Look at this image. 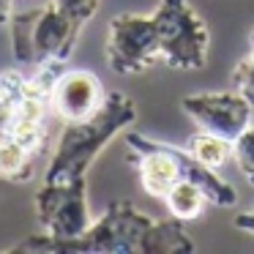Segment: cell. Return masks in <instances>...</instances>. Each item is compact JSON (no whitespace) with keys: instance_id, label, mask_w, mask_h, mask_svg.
Here are the masks:
<instances>
[{"instance_id":"6da1fadb","label":"cell","mask_w":254,"mask_h":254,"mask_svg":"<svg viewBox=\"0 0 254 254\" xmlns=\"http://www.w3.org/2000/svg\"><path fill=\"white\" fill-rule=\"evenodd\" d=\"M11 254H191L194 238L178 219H153L128 199L110 202L107 210L74 241L28 235L8 246Z\"/></svg>"},{"instance_id":"7a4b0ae2","label":"cell","mask_w":254,"mask_h":254,"mask_svg":"<svg viewBox=\"0 0 254 254\" xmlns=\"http://www.w3.org/2000/svg\"><path fill=\"white\" fill-rule=\"evenodd\" d=\"M137 121V104L131 96L112 90L107 93L104 104L90 118L71 121L63 126V134L52 150L44 167L41 181L61 183V181H88L93 161L104 153V148L123 134Z\"/></svg>"},{"instance_id":"3957f363","label":"cell","mask_w":254,"mask_h":254,"mask_svg":"<svg viewBox=\"0 0 254 254\" xmlns=\"http://www.w3.org/2000/svg\"><path fill=\"white\" fill-rule=\"evenodd\" d=\"M11 52L22 66H39L44 61H68L79 41L82 25L66 14L55 0L39 8L14 14L11 22Z\"/></svg>"},{"instance_id":"277c9868","label":"cell","mask_w":254,"mask_h":254,"mask_svg":"<svg viewBox=\"0 0 254 254\" xmlns=\"http://www.w3.org/2000/svg\"><path fill=\"white\" fill-rule=\"evenodd\" d=\"M161 63L172 71H202L210 58V30L191 0H159L153 8Z\"/></svg>"},{"instance_id":"5b68a950","label":"cell","mask_w":254,"mask_h":254,"mask_svg":"<svg viewBox=\"0 0 254 254\" xmlns=\"http://www.w3.org/2000/svg\"><path fill=\"white\" fill-rule=\"evenodd\" d=\"M104 61L112 74L137 77L161 63L159 30L153 14H115L107 28Z\"/></svg>"},{"instance_id":"8992f818","label":"cell","mask_w":254,"mask_h":254,"mask_svg":"<svg viewBox=\"0 0 254 254\" xmlns=\"http://www.w3.org/2000/svg\"><path fill=\"white\" fill-rule=\"evenodd\" d=\"M33 208L39 216L41 232L50 235L52 241H74L93 224L88 202V181H41Z\"/></svg>"},{"instance_id":"52a82bcc","label":"cell","mask_w":254,"mask_h":254,"mask_svg":"<svg viewBox=\"0 0 254 254\" xmlns=\"http://www.w3.org/2000/svg\"><path fill=\"white\" fill-rule=\"evenodd\" d=\"M181 110L197 123L202 131L219 134V137L235 142L249 126H252L254 104L241 90H199L181 99Z\"/></svg>"},{"instance_id":"ba28073f","label":"cell","mask_w":254,"mask_h":254,"mask_svg":"<svg viewBox=\"0 0 254 254\" xmlns=\"http://www.w3.org/2000/svg\"><path fill=\"white\" fill-rule=\"evenodd\" d=\"M126 145L131 150V161L137 164L139 186L145 189V194L156 199H164L167 191L181 181V170H178L175 156L167 150V142L153 137H145L139 131L126 134Z\"/></svg>"},{"instance_id":"9c48e42d","label":"cell","mask_w":254,"mask_h":254,"mask_svg":"<svg viewBox=\"0 0 254 254\" xmlns=\"http://www.w3.org/2000/svg\"><path fill=\"white\" fill-rule=\"evenodd\" d=\"M104 99H107L104 85L93 71H88V68H66L58 77L55 88L50 93V110L63 123H71V121L90 118L104 104Z\"/></svg>"},{"instance_id":"30bf717a","label":"cell","mask_w":254,"mask_h":254,"mask_svg":"<svg viewBox=\"0 0 254 254\" xmlns=\"http://www.w3.org/2000/svg\"><path fill=\"white\" fill-rule=\"evenodd\" d=\"M167 150L175 156L178 170H181V178L191 181L194 186H197L199 191L205 194L208 205H213V208H224V210H230V208H235V205H238V191H235V186H232L227 178H221L219 170L202 164L197 156L189 153L186 145H172V142H167Z\"/></svg>"},{"instance_id":"8fae6325","label":"cell","mask_w":254,"mask_h":254,"mask_svg":"<svg viewBox=\"0 0 254 254\" xmlns=\"http://www.w3.org/2000/svg\"><path fill=\"white\" fill-rule=\"evenodd\" d=\"M39 156L8 134H0V181L28 183L36 175Z\"/></svg>"},{"instance_id":"7c38bea8","label":"cell","mask_w":254,"mask_h":254,"mask_svg":"<svg viewBox=\"0 0 254 254\" xmlns=\"http://www.w3.org/2000/svg\"><path fill=\"white\" fill-rule=\"evenodd\" d=\"M164 202H167V210H170L172 219H178V221H194V219H199V216H202L208 199H205V194L199 191L191 181L181 178V181H178L175 186L167 191Z\"/></svg>"},{"instance_id":"4fadbf2b","label":"cell","mask_w":254,"mask_h":254,"mask_svg":"<svg viewBox=\"0 0 254 254\" xmlns=\"http://www.w3.org/2000/svg\"><path fill=\"white\" fill-rule=\"evenodd\" d=\"M25 96H28V77L17 68H3L0 71V131H6Z\"/></svg>"},{"instance_id":"5bb4252c","label":"cell","mask_w":254,"mask_h":254,"mask_svg":"<svg viewBox=\"0 0 254 254\" xmlns=\"http://www.w3.org/2000/svg\"><path fill=\"white\" fill-rule=\"evenodd\" d=\"M186 148L191 156H197L202 164L213 167V170H221L232 156L230 139L219 137V134H210V131H199V134H194V137H189Z\"/></svg>"},{"instance_id":"9a60e30c","label":"cell","mask_w":254,"mask_h":254,"mask_svg":"<svg viewBox=\"0 0 254 254\" xmlns=\"http://www.w3.org/2000/svg\"><path fill=\"white\" fill-rule=\"evenodd\" d=\"M232 159H235L243 181L254 189V123L232 142Z\"/></svg>"},{"instance_id":"2e32d148","label":"cell","mask_w":254,"mask_h":254,"mask_svg":"<svg viewBox=\"0 0 254 254\" xmlns=\"http://www.w3.org/2000/svg\"><path fill=\"white\" fill-rule=\"evenodd\" d=\"M232 85H235V90H241L254 104V28L249 33V52L232 68Z\"/></svg>"},{"instance_id":"e0dca14e","label":"cell","mask_w":254,"mask_h":254,"mask_svg":"<svg viewBox=\"0 0 254 254\" xmlns=\"http://www.w3.org/2000/svg\"><path fill=\"white\" fill-rule=\"evenodd\" d=\"M55 3L66 14H71L79 25H85L88 19H93L96 11H99V6H101V0H55Z\"/></svg>"},{"instance_id":"ac0fdd59","label":"cell","mask_w":254,"mask_h":254,"mask_svg":"<svg viewBox=\"0 0 254 254\" xmlns=\"http://www.w3.org/2000/svg\"><path fill=\"white\" fill-rule=\"evenodd\" d=\"M232 227L246 235H254V208L252 210H241V213L232 216Z\"/></svg>"},{"instance_id":"d6986e66","label":"cell","mask_w":254,"mask_h":254,"mask_svg":"<svg viewBox=\"0 0 254 254\" xmlns=\"http://www.w3.org/2000/svg\"><path fill=\"white\" fill-rule=\"evenodd\" d=\"M14 17V0H0V28H6Z\"/></svg>"}]
</instances>
